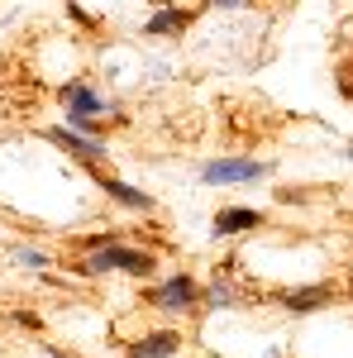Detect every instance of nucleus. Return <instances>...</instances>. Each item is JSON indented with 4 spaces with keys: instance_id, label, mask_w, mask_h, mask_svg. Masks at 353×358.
Listing matches in <instances>:
<instances>
[{
    "instance_id": "20e7f679",
    "label": "nucleus",
    "mask_w": 353,
    "mask_h": 358,
    "mask_svg": "<svg viewBox=\"0 0 353 358\" xmlns=\"http://www.w3.org/2000/svg\"><path fill=\"white\" fill-rule=\"evenodd\" d=\"M191 301H196V282L191 277H172V282H163L153 292V306H163V310H187Z\"/></svg>"
},
{
    "instance_id": "9b49d317",
    "label": "nucleus",
    "mask_w": 353,
    "mask_h": 358,
    "mask_svg": "<svg viewBox=\"0 0 353 358\" xmlns=\"http://www.w3.org/2000/svg\"><path fill=\"white\" fill-rule=\"evenodd\" d=\"M234 301V287H229V282H215V287H210V306H229Z\"/></svg>"
},
{
    "instance_id": "ddd939ff",
    "label": "nucleus",
    "mask_w": 353,
    "mask_h": 358,
    "mask_svg": "<svg viewBox=\"0 0 353 358\" xmlns=\"http://www.w3.org/2000/svg\"><path fill=\"white\" fill-rule=\"evenodd\" d=\"M210 5H219V10H234V5H244V0H210Z\"/></svg>"
},
{
    "instance_id": "f257e3e1",
    "label": "nucleus",
    "mask_w": 353,
    "mask_h": 358,
    "mask_svg": "<svg viewBox=\"0 0 353 358\" xmlns=\"http://www.w3.org/2000/svg\"><path fill=\"white\" fill-rule=\"evenodd\" d=\"M153 268V253H138V248H120V244H101L91 258L82 263V273H148Z\"/></svg>"
},
{
    "instance_id": "f03ea898",
    "label": "nucleus",
    "mask_w": 353,
    "mask_h": 358,
    "mask_svg": "<svg viewBox=\"0 0 353 358\" xmlns=\"http://www.w3.org/2000/svg\"><path fill=\"white\" fill-rule=\"evenodd\" d=\"M62 101H67V124H77V129H86V134H96V129H101V115L110 110L106 101L82 82L62 86Z\"/></svg>"
},
{
    "instance_id": "9d476101",
    "label": "nucleus",
    "mask_w": 353,
    "mask_h": 358,
    "mask_svg": "<svg viewBox=\"0 0 353 358\" xmlns=\"http://www.w3.org/2000/svg\"><path fill=\"white\" fill-rule=\"evenodd\" d=\"M177 29H187V15L182 10H163V15L148 20V34H177Z\"/></svg>"
},
{
    "instance_id": "f8f14e48",
    "label": "nucleus",
    "mask_w": 353,
    "mask_h": 358,
    "mask_svg": "<svg viewBox=\"0 0 353 358\" xmlns=\"http://www.w3.org/2000/svg\"><path fill=\"white\" fill-rule=\"evenodd\" d=\"M15 258H20V263H24V268H43V263H48V258H43V253H38V248H20V253H15Z\"/></svg>"
},
{
    "instance_id": "423d86ee",
    "label": "nucleus",
    "mask_w": 353,
    "mask_h": 358,
    "mask_svg": "<svg viewBox=\"0 0 353 358\" xmlns=\"http://www.w3.org/2000/svg\"><path fill=\"white\" fill-rule=\"evenodd\" d=\"M177 344H182V334L158 330V334H148V339H138L129 354H134V358H172V354H177Z\"/></svg>"
},
{
    "instance_id": "39448f33",
    "label": "nucleus",
    "mask_w": 353,
    "mask_h": 358,
    "mask_svg": "<svg viewBox=\"0 0 353 358\" xmlns=\"http://www.w3.org/2000/svg\"><path fill=\"white\" fill-rule=\"evenodd\" d=\"M48 138H53L57 148H67L72 158H82V163H101V158H106V148H101L96 138H82L77 129H53Z\"/></svg>"
},
{
    "instance_id": "0eeeda50",
    "label": "nucleus",
    "mask_w": 353,
    "mask_h": 358,
    "mask_svg": "<svg viewBox=\"0 0 353 358\" xmlns=\"http://www.w3.org/2000/svg\"><path fill=\"white\" fill-rule=\"evenodd\" d=\"M258 229V210H219L215 215V234H244Z\"/></svg>"
},
{
    "instance_id": "1a4fd4ad",
    "label": "nucleus",
    "mask_w": 353,
    "mask_h": 358,
    "mask_svg": "<svg viewBox=\"0 0 353 358\" xmlns=\"http://www.w3.org/2000/svg\"><path fill=\"white\" fill-rule=\"evenodd\" d=\"M325 301H329V287H301V292H291V296H287V306H291V310H320Z\"/></svg>"
},
{
    "instance_id": "7ed1b4c3",
    "label": "nucleus",
    "mask_w": 353,
    "mask_h": 358,
    "mask_svg": "<svg viewBox=\"0 0 353 358\" xmlns=\"http://www.w3.org/2000/svg\"><path fill=\"white\" fill-rule=\"evenodd\" d=\"M268 172V163H253V158H215V163L201 167V182H210V187H219V182H258Z\"/></svg>"
},
{
    "instance_id": "6e6552de",
    "label": "nucleus",
    "mask_w": 353,
    "mask_h": 358,
    "mask_svg": "<svg viewBox=\"0 0 353 358\" xmlns=\"http://www.w3.org/2000/svg\"><path fill=\"white\" fill-rule=\"evenodd\" d=\"M101 187H106V196H115L120 206H134V210H153V201L143 192H134V187H124V182H115V177H101Z\"/></svg>"
}]
</instances>
